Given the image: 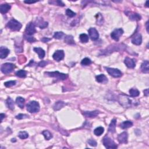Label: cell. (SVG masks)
<instances>
[{"mask_svg":"<svg viewBox=\"0 0 149 149\" xmlns=\"http://www.w3.org/2000/svg\"><path fill=\"white\" fill-rule=\"evenodd\" d=\"M119 102L122 106L125 107H130L133 105H135V101H133L128 96L125 95H119Z\"/></svg>","mask_w":149,"mask_h":149,"instance_id":"obj_1","label":"cell"},{"mask_svg":"<svg viewBox=\"0 0 149 149\" xmlns=\"http://www.w3.org/2000/svg\"><path fill=\"white\" fill-rule=\"evenodd\" d=\"M122 44H113L112 46H109L105 50H104L103 52H102V54L108 55L114 51H119V50H122L125 46H122Z\"/></svg>","mask_w":149,"mask_h":149,"instance_id":"obj_2","label":"cell"},{"mask_svg":"<svg viewBox=\"0 0 149 149\" xmlns=\"http://www.w3.org/2000/svg\"><path fill=\"white\" fill-rule=\"evenodd\" d=\"M22 26V25L21 23L14 19H11L7 23V27L12 31H19L21 30Z\"/></svg>","mask_w":149,"mask_h":149,"instance_id":"obj_3","label":"cell"},{"mask_svg":"<svg viewBox=\"0 0 149 149\" xmlns=\"http://www.w3.org/2000/svg\"><path fill=\"white\" fill-rule=\"evenodd\" d=\"M27 110L30 113H36L40 111V105L38 102L32 101L26 105Z\"/></svg>","mask_w":149,"mask_h":149,"instance_id":"obj_4","label":"cell"},{"mask_svg":"<svg viewBox=\"0 0 149 149\" xmlns=\"http://www.w3.org/2000/svg\"><path fill=\"white\" fill-rule=\"evenodd\" d=\"M45 74H46L47 76H50V77H53V78H55L56 79H58L59 80H65L66 79L68 78V75L65 74V73H60L58 71L55 72H45Z\"/></svg>","mask_w":149,"mask_h":149,"instance_id":"obj_5","label":"cell"},{"mask_svg":"<svg viewBox=\"0 0 149 149\" xmlns=\"http://www.w3.org/2000/svg\"><path fill=\"white\" fill-rule=\"evenodd\" d=\"M15 68V65L11 63H5L2 65L1 67V72L4 74H8L11 73Z\"/></svg>","mask_w":149,"mask_h":149,"instance_id":"obj_6","label":"cell"},{"mask_svg":"<svg viewBox=\"0 0 149 149\" xmlns=\"http://www.w3.org/2000/svg\"><path fill=\"white\" fill-rule=\"evenodd\" d=\"M103 144L107 148H116L118 147L116 143L107 136H105L103 139Z\"/></svg>","mask_w":149,"mask_h":149,"instance_id":"obj_7","label":"cell"},{"mask_svg":"<svg viewBox=\"0 0 149 149\" xmlns=\"http://www.w3.org/2000/svg\"><path fill=\"white\" fill-rule=\"evenodd\" d=\"M105 69H106L107 72L109 73V75L114 77V78H119L122 75V73L118 69L111 68H105Z\"/></svg>","mask_w":149,"mask_h":149,"instance_id":"obj_8","label":"cell"},{"mask_svg":"<svg viewBox=\"0 0 149 149\" xmlns=\"http://www.w3.org/2000/svg\"><path fill=\"white\" fill-rule=\"evenodd\" d=\"M123 30L122 29H116L111 33V37L116 42H118L120 37L123 35Z\"/></svg>","mask_w":149,"mask_h":149,"instance_id":"obj_9","label":"cell"},{"mask_svg":"<svg viewBox=\"0 0 149 149\" xmlns=\"http://www.w3.org/2000/svg\"><path fill=\"white\" fill-rule=\"evenodd\" d=\"M25 32H26L27 35L29 36H32L34 35L36 32L35 23L32 22H30L29 23H28L26 28Z\"/></svg>","mask_w":149,"mask_h":149,"instance_id":"obj_10","label":"cell"},{"mask_svg":"<svg viewBox=\"0 0 149 149\" xmlns=\"http://www.w3.org/2000/svg\"><path fill=\"white\" fill-rule=\"evenodd\" d=\"M64 56L65 54L63 50H57V51H56L54 53L53 57L54 60H55L57 62H59L60 61L63 60Z\"/></svg>","mask_w":149,"mask_h":149,"instance_id":"obj_11","label":"cell"},{"mask_svg":"<svg viewBox=\"0 0 149 149\" xmlns=\"http://www.w3.org/2000/svg\"><path fill=\"white\" fill-rule=\"evenodd\" d=\"M88 32H89L90 37L92 40H97L99 37V34H98V31L94 28H90Z\"/></svg>","mask_w":149,"mask_h":149,"instance_id":"obj_12","label":"cell"},{"mask_svg":"<svg viewBox=\"0 0 149 149\" xmlns=\"http://www.w3.org/2000/svg\"><path fill=\"white\" fill-rule=\"evenodd\" d=\"M128 133L126 132H123L119 134L118 136V140L119 143H128Z\"/></svg>","mask_w":149,"mask_h":149,"instance_id":"obj_13","label":"cell"},{"mask_svg":"<svg viewBox=\"0 0 149 149\" xmlns=\"http://www.w3.org/2000/svg\"><path fill=\"white\" fill-rule=\"evenodd\" d=\"M126 15L129 18V19L132 21H139L140 20L141 17V16L138 14L134 13L132 12H126Z\"/></svg>","mask_w":149,"mask_h":149,"instance_id":"obj_14","label":"cell"},{"mask_svg":"<svg viewBox=\"0 0 149 149\" xmlns=\"http://www.w3.org/2000/svg\"><path fill=\"white\" fill-rule=\"evenodd\" d=\"M35 25L40 29H45L48 26V22L44 21L42 18H39L36 19Z\"/></svg>","mask_w":149,"mask_h":149,"instance_id":"obj_15","label":"cell"},{"mask_svg":"<svg viewBox=\"0 0 149 149\" xmlns=\"http://www.w3.org/2000/svg\"><path fill=\"white\" fill-rule=\"evenodd\" d=\"M132 42L133 44L139 46L141 44L142 42V37L141 35L139 33H137L132 39Z\"/></svg>","mask_w":149,"mask_h":149,"instance_id":"obj_16","label":"cell"},{"mask_svg":"<svg viewBox=\"0 0 149 149\" xmlns=\"http://www.w3.org/2000/svg\"><path fill=\"white\" fill-rule=\"evenodd\" d=\"M100 112L97 110L93 111H85L83 115L87 118H95L99 114Z\"/></svg>","mask_w":149,"mask_h":149,"instance_id":"obj_17","label":"cell"},{"mask_svg":"<svg viewBox=\"0 0 149 149\" xmlns=\"http://www.w3.org/2000/svg\"><path fill=\"white\" fill-rule=\"evenodd\" d=\"M124 63L126 65L127 67H128L129 68H134L136 65L135 61H134L133 59L130 58L129 57H126L125 59Z\"/></svg>","mask_w":149,"mask_h":149,"instance_id":"obj_18","label":"cell"},{"mask_svg":"<svg viewBox=\"0 0 149 149\" xmlns=\"http://www.w3.org/2000/svg\"><path fill=\"white\" fill-rule=\"evenodd\" d=\"M10 54V50L8 48L1 47L0 48V58L1 59L5 58Z\"/></svg>","mask_w":149,"mask_h":149,"instance_id":"obj_19","label":"cell"},{"mask_svg":"<svg viewBox=\"0 0 149 149\" xmlns=\"http://www.w3.org/2000/svg\"><path fill=\"white\" fill-rule=\"evenodd\" d=\"M96 81L98 82V83H106L108 82V79L107 77L105 76L104 74H100L99 75L96 76Z\"/></svg>","mask_w":149,"mask_h":149,"instance_id":"obj_20","label":"cell"},{"mask_svg":"<svg viewBox=\"0 0 149 149\" xmlns=\"http://www.w3.org/2000/svg\"><path fill=\"white\" fill-rule=\"evenodd\" d=\"M141 70L143 73H147L149 72V62L147 60L144 61V62L141 64Z\"/></svg>","mask_w":149,"mask_h":149,"instance_id":"obj_21","label":"cell"},{"mask_svg":"<svg viewBox=\"0 0 149 149\" xmlns=\"http://www.w3.org/2000/svg\"><path fill=\"white\" fill-rule=\"evenodd\" d=\"M11 9V6L10 5L5 4H2L0 6V12L2 14H5L8 12Z\"/></svg>","mask_w":149,"mask_h":149,"instance_id":"obj_22","label":"cell"},{"mask_svg":"<svg viewBox=\"0 0 149 149\" xmlns=\"http://www.w3.org/2000/svg\"><path fill=\"white\" fill-rule=\"evenodd\" d=\"M34 51H35L36 53L39 55V58L40 59L44 58V57H45V51L44 50L42 49V48H40V47L34 48Z\"/></svg>","mask_w":149,"mask_h":149,"instance_id":"obj_23","label":"cell"},{"mask_svg":"<svg viewBox=\"0 0 149 149\" xmlns=\"http://www.w3.org/2000/svg\"><path fill=\"white\" fill-rule=\"evenodd\" d=\"M116 119H112L111 121L110 124L109 125V128H108V131L109 132L112 133H114L115 132V128H116Z\"/></svg>","mask_w":149,"mask_h":149,"instance_id":"obj_24","label":"cell"},{"mask_svg":"<svg viewBox=\"0 0 149 149\" xmlns=\"http://www.w3.org/2000/svg\"><path fill=\"white\" fill-rule=\"evenodd\" d=\"M65 105V103L64 102L58 101L55 103V104L53 107V108L55 111H58V110H60V109H61L62 108H63Z\"/></svg>","mask_w":149,"mask_h":149,"instance_id":"obj_25","label":"cell"},{"mask_svg":"<svg viewBox=\"0 0 149 149\" xmlns=\"http://www.w3.org/2000/svg\"><path fill=\"white\" fill-rule=\"evenodd\" d=\"M25 101V100L23 98L21 97H18L16 99V103L21 108H23V107H24Z\"/></svg>","mask_w":149,"mask_h":149,"instance_id":"obj_26","label":"cell"},{"mask_svg":"<svg viewBox=\"0 0 149 149\" xmlns=\"http://www.w3.org/2000/svg\"><path fill=\"white\" fill-rule=\"evenodd\" d=\"M65 42L69 45L75 44L74 39H73V37L72 36H70V35L66 36L65 37Z\"/></svg>","mask_w":149,"mask_h":149,"instance_id":"obj_27","label":"cell"},{"mask_svg":"<svg viewBox=\"0 0 149 149\" xmlns=\"http://www.w3.org/2000/svg\"><path fill=\"white\" fill-rule=\"evenodd\" d=\"M6 104L9 109H14L15 108V104L13 100H12L10 97L8 98V99L6 101Z\"/></svg>","mask_w":149,"mask_h":149,"instance_id":"obj_28","label":"cell"},{"mask_svg":"<svg viewBox=\"0 0 149 149\" xmlns=\"http://www.w3.org/2000/svg\"><path fill=\"white\" fill-rule=\"evenodd\" d=\"M133 123L131 121H124L120 125V126H121V128L122 129H127L130 128V127L132 126Z\"/></svg>","mask_w":149,"mask_h":149,"instance_id":"obj_29","label":"cell"},{"mask_svg":"<svg viewBox=\"0 0 149 149\" xmlns=\"http://www.w3.org/2000/svg\"><path fill=\"white\" fill-rule=\"evenodd\" d=\"M129 94L130 96L132 97H136L139 96V91L136 89H130L129 90Z\"/></svg>","mask_w":149,"mask_h":149,"instance_id":"obj_30","label":"cell"},{"mask_svg":"<svg viewBox=\"0 0 149 149\" xmlns=\"http://www.w3.org/2000/svg\"><path fill=\"white\" fill-rule=\"evenodd\" d=\"M103 17L100 13H98L96 15V23L97 25H101L103 24Z\"/></svg>","mask_w":149,"mask_h":149,"instance_id":"obj_31","label":"cell"},{"mask_svg":"<svg viewBox=\"0 0 149 149\" xmlns=\"http://www.w3.org/2000/svg\"><path fill=\"white\" fill-rule=\"evenodd\" d=\"M104 129L103 127L99 126L94 129V133L96 134V136H101L104 133Z\"/></svg>","mask_w":149,"mask_h":149,"instance_id":"obj_32","label":"cell"},{"mask_svg":"<svg viewBox=\"0 0 149 149\" xmlns=\"http://www.w3.org/2000/svg\"><path fill=\"white\" fill-rule=\"evenodd\" d=\"M42 134L44 135L45 139H46L47 140H49L53 137V135H52L51 133L49 132L48 130H44L42 132Z\"/></svg>","mask_w":149,"mask_h":149,"instance_id":"obj_33","label":"cell"},{"mask_svg":"<svg viewBox=\"0 0 149 149\" xmlns=\"http://www.w3.org/2000/svg\"><path fill=\"white\" fill-rule=\"evenodd\" d=\"M27 75V72L26 71H25V70H19V71H17L16 72V75L18 77H19V78H25L26 76Z\"/></svg>","mask_w":149,"mask_h":149,"instance_id":"obj_34","label":"cell"},{"mask_svg":"<svg viewBox=\"0 0 149 149\" xmlns=\"http://www.w3.org/2000/svg\"><path fill=\"white\" fill-rule=\"evenodd\" d=\"M65 35L63 32H55L54 35V38L55 39H61L63 38Z\"/></svg>","mask_w":149,"mask_h":149,"instance_id":"obj_35","label":"cell"},{"mask_svg":"<svg viewBox=\"0 0 149 149\" xmlns=\"http://www.w3.org/2000/svg\"><path fill=\"white\" fill-rule=\"evenodd\" d=\"M80 40L82 43H87L89 41V36L86 34H81L79 36Z\"/></svg>","mask_w":149,"mask_h":149,"instance_id":"obj_36","label":"cell"},{"mask_svg":"<svg viewBox=\"0 0 149 149\" xmlns=\"http://www.w3.org/2000/svg\"><path fill=\"white\" fill-rule=\"evenodd\" d=\"M18 137L21 139H25L29 137V134L26 132L22 131V132H20L19 133Z\"/></svg>","mask_w":149,"mask_h":149,"instance_id":"obj_37","label":"cell"},{"mask_svg":"<svg viewBox=\"0 0 149 149\" xmlns=\"http://www.w3.org/2000/svg\"><path fill=\"white\" fill-rule=\"evenodd\" d=\"M91 61L90 59L88 58H85L82 60V62H81V64L82 65L84 66H88L89 65H90L91 64Z\"/></svg>","mask_w":149,"mask_h":149,"instance_id":"obj_38","label":"cell"},{"mask_svg":"<svg viewBox=\"0 0 149 149\" xmlns=\"http://www.w3.org/2000/svg\"><path fill=\"white\" fill-rule=\"evenodd\" d=\"M66 15L69 18H73L76 15V14L74 12H73L71 10H70V9H67L66 10Z\"/></svg>","mask_w":149,"mask_h":149,"instance_id":"obj_39","label":"cell"},{"mask_svg":"<svg viewBox=\"0 0 149 149\" xmlns=\"http://www.w3.org/2000/svg\"><path fill=\"white\" fill-rule=\"evenodd\" d=\"M16 84V81H14V80H11V81H8L5 82L4 83V85L6 86L7 87H11L12 86L15 85Z\"/></svg>","mask_w":149,"mask_h":149,"instance_id":"obj_40","label":"cell"},{"mask_svg":"<svg viewBox=\"0 0 149 149\" xmlns=\"http://www.w3.org/2000/svg\"><path fill=\"white\" fill-rule=\"evenodd\" d=\"M25 39H26V40L28 41V42L30 43H33V42H36V39H35V37L29 36V35H25Z\"/></svg>","mask_w":149,"mask_h":149,"instance_id":"obj_41","label":"cell"},{"mask_svg":"<svg viewBox=\"0 0 149 149\" xmlns=\"http://www.w3.org/2000/svg\"><path fill=\"white\" fill-rule=\"evenodd\" d=\"M29 116L26 114H20L16 116V118L18 119H25V118H28Z\"/></svg>","mask_w":149,"mask_h":149,"instance_id":"obj_42","label":"cell"},{"mask_svg":"<svg viewBox=\"0 0 149 149\" xmlns=\"http://www.w3.org/2000/svg\"><path fill=\"white\" fill-rule=\"evenodd\" d=\"M87 142L89 143V144L91 146L96 147L97 146V142L93 139H89V140L87 141Z\"/></svg>","mask_w":149,"mask_h":149,"instance_id":"obj_43","label":"cell"},{"mask_svg":"<svg viewBox=\"0 0 149 149\" xmlns=\"http://www.w3.org/2000/svg\"><path fill=\"white\" fill-rule=\"evenodd\" d=\"M48 63V62L46 61H42L40 62L38 64V65L40 67H44L46 65H47V64Z\"/></svg>","mask_w":149,"mask_h":149,"instance_id":"obj_44","label":"cell"},{"mask_svg":"<svg viewBox=\"0 0 149 149\" xmlns=\"http://www.w3.org/2000/svg\"><path fill=\"white\" fill-rule=\"evenodd\" d=\"M51 40V39L48 38V37H43V38L41 39V40H42V42L44 43H47V42H49V41H50Z\"/></svg>","mask_w":149,"mask_h":149,"instance_id":"obj_45","label":"cell"},{"mask_svg":"<svg viewBox=\"0 0 149 149\" xmlns=\"http://www.w3.org/2000/svg\"><path fill=\"white\" fill-rule=\"evenodd\" d=\"M55 3L57 4V5H59V6H61V7H64V4L62 3V1H56Z\"/></svg>","mask_w":149,"mask_h":149,"instance_id":"obj_46","label":"cell"},{"mask_svg":"<svg viewBox=\"0 0 149 149\" xmlns=\"http://www.w3.org/2000/svg\"><path fill=\"white\" fill-rule=\"evenodd\" d=\"M144 96H146V97L148 96L149 93H148V89L144 90Z\"/></svg>","mask_w":149,"mask_h":149,"instance_id":"obj_47","label":"cell"},{"mask_svg":"<svg viewBox=\"0 0 149 149\" xmlns=\"http://www.w3.org/2000/svg\"><path fill=\"white\" fill-rule=\"evenodd\" d=\"M0 117H1V122H2L3 120V118L5 117V115L4 114H1V115H0Z\"/></svg>","mask_w":149,"mask_h":149,"instance_id":"obj_48","label":"cell"},{"mask_svg":"<svg viewBox=\"0 0 149 149\" xmlns=\"http://www.w3.org/2000/svg\"><path fill=\"white\" fill-rule=\"evenodd\" d=\"M37 1H25V3H26V4H33V3H36Z\"/></svg>","mask_w":149,"mask_h":149,"instance_id":"obj_49","label":"cell"},{"mask_svg":"<svg viewBox=\"0 0 149 149\" xmlns=\"http://www.w3.org/2000/svg\"><path fill=\"white\" fill-rule=\"evenodd\" d=\"M146 29H147V32L149 33V31H148V21L146 23Z\"/></svg>","mask_w":149,"mask_h":149,"instance_id":"obj_50","label":"cell"},{"mask_svg":"<svg viewBox=\"0 0 149 149\" xmlns=\"http://www.w3.org/2000/svg\"><path fill=\"white\" fill-rule=\"evenodd\" d=\"M148 3H149V1H147L146 2V6L147 7H148Z\"/></svg>","mask_w":149,"mask_h":149,"instance_id":"obj_51","label":"cell"},{"mask_svg":"<svg viewBox=\"0 0 149 149\" xmlns=\"http://www.w3.org/2000/svg\"><path fill=\"white\" fill-rule=\"evenodd\" d=\"M11 141H12V142H14V141H15H15H16V139H12Z\"/></svg>","mask_w":149,"mask_h":149,"instance_id":"obj_52","label":"cell"}]
</instances>
